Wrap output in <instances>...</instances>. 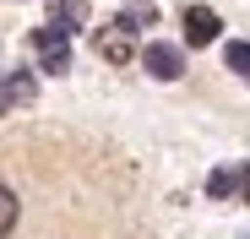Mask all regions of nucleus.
I'll use <instances>...</instances> for the list:
<instances>
[{
	"label": "nucleus",
	"instance_id": "obj_1",
	"mask_svg": "<svg viewBox=\"0 0 250 239\" xmlns=\"http://www.w3.org/2000/svg\"><path fill=\"white\" fill-rule=\"evenodd\" d=\"M136 22H131V11H125V17H114L109 27H98L93 33V49L109 60V65H125V60H136Z\"/></svg>",
	"mask_w": 250,
	"mask_h": 239
},
{
	"label": "nucleus",
	"instance_id": "obj_2",
	"mask_svg": "<svg viewBox=\"0 0 250 239\" xmlns=\"http://www.w3.org/2000/svg\"><path fill=\"white\" fill-rule=\"evenodd\" d=\"M33 55H38V71H71V33L65 27H33Z\"/></svg>",
	"mask_w": 250,
	"mask_h": 239
},
{
	"label": "nucleus",
	"instance_id": "obj_3",
	"mask_svg": "<svg viewBox=\"0 0 250 239\" xmlns=\"http://www.w3.org/2000/svg\"><path fill=\"white\" fill-rule=\"evenodd\" d=\"M38 98V76L33 71H6L0 76V114H17Z\"/></svg>",
	"mask_w": 250,
	"mask_h": 239
},
{
	"label": "nucleus",
	"instance_id": "obj_4",
	"mask_svg": "<svg viewBox=\"0 0 250 239\" xmlns=\"http://www.w3.org/2000/svg\"><path fill=\"white\" fill-rule=\"evenodd\" d=\"M142 65H147L152 82H180V76H185V55L174 44H147L142 49Z\"/></svg>",
	"mask_w": 250,
	"mask_h": 239
},
{
	"label": "nucleus",
	"instance_id": "obj_5",
	"mask_svg": "<svg viewBox=\"0 0 250 239\" xmlns=\"http://www.w3.org/2000/svg\"><path fill=\"white\" fill-rule=\"evenodd\" d=\"M218 33H223L218 11H207V6H190V11H185V38H190L196 49H207V44H218Z\"/></svg>",
	"mask_w": 250,
	"mask_h": 239
},
{
	"label": "nucleus",
	"instance_id": "obj_6",
	"mask_svg": "<svg viewBox=\"0 0 250 239\" xmlns=\"http://www.w3.org/2000/svg\"><path fill=\"white\" fill-rule=\"evenodd\" d=\"M87 17H93L87 0H49V22H55V27H65V33L87 27Z\"/></svg>",
	"mask_w": 250,
	"mask_h": 239
},
{
	"label": "nucleus",
	"instance_id": "obj_7",
	"mask_svg": "<svg viewBox=\"0 0 250 239\" xmlns=\"http://www.w3.org/2000/svg\"><path fill=\"white\" fill-rule=\"evenodd\" d=\"M223 60H229V71H234V76H245V82H250V44H229V49H223Z\"/></svg>",
	"mask_w": 250,
	"mask_h": 239
},
{
	"label": "nucleus",
	"instance_id": "obj_8",
	"mask_svg": "<svg viewBox=\"0 0 250 239\" xmlns=\"http://www.w3.org/2000/svg\"><path fill=\"white\" fill-rule=\"evenodd\" d=\"M11 228H17V196H11L6 185H0V239H6Z\"/></svg>",
	"mask_w": 250,
	"mask_h": 239
},
{
	"label": "nucleus",
	"instance_id": "obj_9",
	"mask_svg": "<svg viewBox=\"0 0 250 239\" xmlns=\"http://www.w3.org/2000/svg\"><path fill=\"white\" fill-rule=\"evenodd\" d=\"M207 196H212V201H223V196H234V169H218L212 179H207Z\"/></svg>",
	"mask_w": 250,
	"mask_h": 239
},
{
	"label": "nucleus",
	"instance_id": "obj_10",
	"mask_svg": "<svg viewBox=\"0 0 250 239\" xmlns=\"http://www.w3.org/2000/svg\"><path fill=\"white\" fill-rule=\"evenodd\" d=\"M234 196H239V201H250V163L234 169Z\"/></svg>",
	"mask_w": 250,
	"mask_h": 239
}]
</instances>
